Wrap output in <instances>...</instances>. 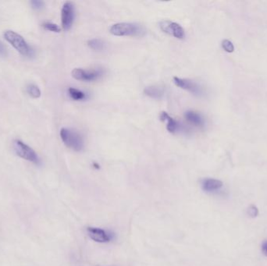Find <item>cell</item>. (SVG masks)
<instances>
[{"label": "cell", "instance_id": "cell-1", "mask_svg": "<svg viewBox=\"0 0 267 266\" xmlns=\"http://www.w3.org/2000/svg\"><path fill=\"white\" fill-rule=\"evenodd\" d=\"M111 34L115 36H142L146 30L142 25L136 23H117L110 29Z\"/></svg>", "mask_w": 267, "mask_h": 266}, {"label": "cell", "instance_id": "cell-2", "mask_svg": "<svg viewBox=\"0 0 267 266\" xmlns=\"http://www.w3.org/2000/svg\"><path fill=\"white\" fill-rule=\"evenodd\" d=\"M60 137L66 146L75 152H80L84 148V140L80 133L73 129L62 128Z\"/></svg>", "mask_w": 267, "mask_h": 266}, {"label": "cell", "instance_id": "cell-3", "mask_svg": "<svg viewBox=\"0 0 267 266\" xmlns=\"http://www.w3.org/2000/svg\"><path fill=\"white\" fill-rule=\"evenodd\" d=\"M3 35L5 39L21 55L25 57L32 56V49L21 34L13 31L7 30L4 32Z\"/></svg>", "mask_w": 267, "mask_h": 266}, {"label": "cell", "instance_id": "cell-4", "mask_svg": "<svg viewBox=\"0 0 267 266\" xmlns=\"http://www.w3.org/2000/svg\"><path fill=\"white\" fill-rule=\"evenodd\" d=\"M13 148L19 157L22 158L24 160L37 164V165L39 164V158L35 152L34 149L28 146V144L20 140H15L13 142Z\"/></svg>", "mask_w": 267, "mask_h": 266}, {"label": "cell", "instance_id": "cell-5", "mask_svg": "<svg viewBox=\"0 0 267 266\" xmlns=\"http://www.w3.org/2000/svg\"><path fill=\"white\" fill-rule=\"evenodd\" d=\"M86 231L89 237L99 244H107L114 239V233L105 229L89 227L87 228Z\"/></svg>", "mask_w": 267, "mask_h": 266}, {"label": "cell", "instance_id": "cell-6", "mask_svg": "<svg viewBox=\"0 0 267 266\" xmlns=\"http://www.w3.org/2000/svg\"><path fill=\"white\" fill-rule=\"evenodd\" d=\"M72 77L77 81H96L103 75L102 69H84L82 68H75L71 73Z\"/></svg>", "mask_w": 267, "mask_h": 266}, {"label": "cell", "instance_id": "cell-7", "mask_svg": "<svg viewBox=\"0 0 267 266\" xmlns=\"http://www.w3.org/2000/svg\"><path fill=\"white\" fill-rule=\"evenodd\" d=\"M75 18V6L74 2H66L62 8V27L65 31L70 30Z\"/></svg>", "mask_w": 267, "mask_h": 266}, {"label": "cell", "instance_id": "cell-8", "mask_svg": "<svg viewBox=\"0 0 267 266\" xmlns=\"http://www.w3.org/2000/svg\"><path fill=\"white\" fill-rule=\"evenodd\" d=\"M161 30L178 39L185 38V32L183 28L178 24L170 21H163L159 23Z\"/></svg>", "mask_w": 267, "mask_h": 266}, {"label": "cell", "instance_id": "cell-9", "mask_svg": "<svg viewBox=\"0 0 267 266\" xmlns=\"http://www.w3.org/2000/svg\"><path fill=\"white\" fill-rule=\"evenodd\" d=\"M174 82L177 86L179 87L181 89L188 91L194 96H201L203 94L202 87L200 86L198 83L194 82L191 80L174 77Z\"/></svg>", "mask_w": 267, "mask_h": 266}, {"label": "cell", "instance_id": "cell-10", "mask_svg": "<svg viewBox=\"0 0 267 266\" xmlns=\"http://www.w3.org/2000/svg\"><path fill=\"white\" fill-rule=\"evenodd\" d=\"M223 186V182L217 179L206 178L202 181V190L206 193H214L221 190Z\"/></svg>", "mask_w": 267, "mask_h": 266}, {"label": "cell", "instance_id": "cell-11", "mask_svg": "<svg viewBox=\"0 0 267 266\" xmlns=\"http://www.w3.org/2000/svg\"><path fill=\"white\" fill-rule=\"evenodd\" d=\"M185 117L187 120L188 122L193 124L198 128H202L205 124V120L201 115L194 111H187L185 113Z\"/></svg>", "mask_w": 267, "mask_h": 266}, {"label": "cell", "instance_id": "cell-12", "mask_svg": "<svg viewBox=\"0 0 267 266\" xmlns=\"http://www.w3.org/2000/svg\"><path fill=\"white\" fill-rule=\"evenodd\" d=\"M160 118L164 122L166 121V129L170 133H174L178 131V127H179L178 121H176L168 113L166 112H162L160 114Z\"/></svg>", "mask_w": 267, "mask_h": 266}, {"label": "cell", "instance_id": "cell-13", "mask_svg": "<svg viewBox=\"0 0 267 266\" xmlns=\"http://www.w3.org/2000/svg\"><path fill=\"white\" fill-rule=\"evenodd\" d=\"M144 94L152 99L159 100L163 97L164 95V91H163V88L161 87L152 85V86H148L145 88Z\"/></svg>", "mask_w": 267, "mask_h": 266}, {"label": "cell", "instance_id": "cell-14", "mask_svg": "<svg viewBox=\"0 0 267 266\" xmlns=\"http://www.w3.org/2000/svg\"><path fill=\"white\" fill-rule=\"evenodd\" d=\"M70 97L75 101H82L86 99V94L77 88H70L68 89Z\"/></svg>", "mask_w": 267, "mask_h": 266}, {"label": "cell", "instance_id": "cell-15", "mask_svg": "<svg viewBox=\"0 0 267 266\" xmlns=\"http://www.w3.org/2000/svg\"><path fill=\"white\" fill-rule=\"evenodd\" d=\"M88 45L95 51H101L105 48L104 41L99 38H94L88 41Z\"/></svg>", "mask_w": 267, "mask_h": 266}, {"label": "cell", "instance_id": "cell-16", "mask_svg": "<svg viewBox=\"0 0 267 266\" xmlns=\"http://www.w3.org/2000/svg\"><path fill=\"white\" fill-rule=\"evenodd\" d=\"M27 92L33 99H38L41 97V91H40L39 88L33 84L28 85L27 86Z\"/></svg>", "mask_w": 267, "mask_h": 266}, {"label": "cell", "instance_id": "cell-17", "mask_svg": "<svg viewBox=\"0 0 267 266\" xmlns=\"http://www.w3.org/2000/svg\"><path fill=\"white\" fill-rule=\"evenodd\" d=\"M42 26H43L45 30L49 31V32H56V33H60L61 32L60 27L54 24V23L47 21V22L44 23Z\"/></svg>", "mask_w": 267, "mask_h": 266}, {"label": "cell", "instance_id": "cell-18", "mask_svg": "<svg viewBox=\"0 0 267 266\" xmlns=\"http://www.w3.org/2000/svg\"><path fill=\"white\" fill-rule=\"evenodd\" d=\"M221 45H222L223 49H224V51H226L227 53H233V51H234L233 44L232 43L230 40H223Z\"/></svg>", "mask_w": 267, "mask_h": 266}, {"label": "cell", "instance_id": "cell-19", "mask_svg": "<svg viewBox=\"0 0 267 266\" xmlns=\"http://www.w3.org/2000/svg\"><path fill=\"white\" fill-rule=\"evenodd\" d=\"M259 213H260V212H259L258 208L256 205H254V204L250 205L248 208V210H247V214L252 218L257 217L259 216Z\"/></svg>", "mask_w": 267, "mask_h": 266}, {"label": "cell", "instance_id": "cell-20", "mask_svg": "<svg viewBox=\"0 0 267 266\" xmlns=\"http://www.w3.org/2000/svg\"><path fill=\"white\" fill-rule=\"evenodd\" d=\"M31 4H32V8L36 10H41L45 6V2L40 0H33L31 2Z\"/></svg>", "mask_w": 267, "mask_h": 266}, {"label": "cell", "instance_id": "cell-21", "mask_svg": "<svg viewBox=\"0 0 267 266\" xmlns=\"http://www.w3.org/2000/svg\"><path fill=\"white\" fill-rule=\"evenodd\" d=\"M262 252L265 256L267 257V240L264 242V244L262 245Z\"/></svg>", "mask_w": 267, "mask_h": 266}, {"label": "cell", "instance_id": "cell-22", "mask_svg": "<svg viewBox=\"0 0 267 266\" xmlns=\"http://www.w3.org/2000/svg\"><path fill=\"white\" fill-rule=\"evenodd\" d=\"M6 53V49L4 48L3 45L0 42V55H4Z\"/></svg>", "mask_w": 267, "mask_h": 266}, {"label": "cell", "instance_id": "cell-23", "mask_svg": "<svg viewBox=\"0 0 267 266\" xmlns=\"http://www.w3.org/2000/svg\"><path fill=\"white\" fill-rule=\"evenodd\" d=\"M93 166H94V167H95V168H97V169H99V168H100V167H99V164H98V163H93Z\"/></svg>", "mask_w": 267, "mask_h": 266}]
</instances>
